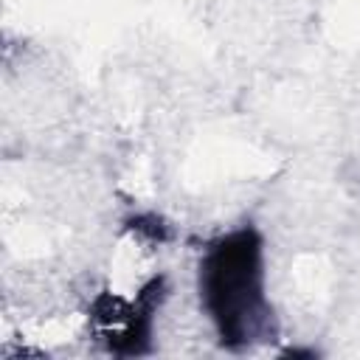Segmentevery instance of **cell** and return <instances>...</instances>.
<instances>
[{
  "label": "cell",
  "mask_w": 360,
  "mask_h": 360,
  "mask_svg": "<svg viewBox=\"0 0 360 360\" xmlns=\"http://www.w3.org/2000/svg\"><path fill=\"white\" fill-rule=\"evenodd\" d=\"M197 284L219 346L245 352L278 338V318L264 295V242L256 228L248 225L211 242Z\"/></svg>",
  "instance_id": "6da1fadb"
},
{
  "label": "cell",
  "mask_w": 360,
  "mask_h": 360,
  "mask_svg": "<svg viewBox=\"0 0 360 360\" xmlns=\"http://www.w3.org/2000/svg\"><path fill=\"white\" fill-rule=\"evenodd\" d=\"M127 225H129L132 231L143 233L149 242H166V239H169V228H166V222H163L160 217H155V214L132 217V219H127Z\"/></svg>",
  "instance_id": "7a4b0ae2"
},
{
  "label": "cell",
  "mask_w": 360,
  "mask_h": 360,
  "mask_svg": "<svg viewBox=\"0 0 360 360\" xmlns=\"http://www.w3.org/2000/svg\"><path fill=\"white\" fill-rule=\"evenodd\" d=\"M281 357H318L312 349H287Z\"/></svg>",
  "instance_id": "3957f363"
}]
</instances>
